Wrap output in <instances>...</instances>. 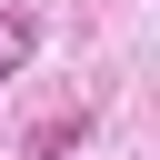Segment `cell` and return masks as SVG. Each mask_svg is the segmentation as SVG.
Listing matches in <instances>:
<instances>
[{"label":"cell","instance_id":"1","mask_svg":"<svg viewBox=\"0 0 160 160\" xmlns=\"http://www.w3.org/2000/svg\"><path fill=\"white\" fill-rule=\"evenodd\" d=\"M30 50H40V20H30V10H0V80H20Z\"/></svg>","mask_w":160,"mask_h":160}]
</instances>
